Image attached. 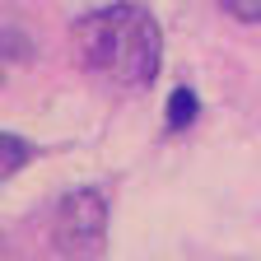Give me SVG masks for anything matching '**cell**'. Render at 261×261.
<instances>
[{"mask_svg": "<svg viewBox=\"0 0 261 261\" xmlns=\"http://www.w3.org/2000/svg\"><path fill=\"white\" fill-rule=\"evenodd\" d=\"M75 56L117 89H145L163 65V33L145 5H103L75 23Z\"/></svg>", "mask_w": 261, "mask_h": 261, "instance_id": "6da1fadb", "label": "cell"}, {"mask_svg": "<svg viewBox=\"0 0 261 261\" xmlns=\"http://www.w3.org/2000/svg\"><path fill=\"white\" fill-rule=\"evenodd\" d=\"M51 238H56V247L70 256V261L98 256V247H103V238H108V196L98 191V187L65 191L61 205H56Z\"/></svg>", "mask_w": 261, "mask_h": 261, "instance_id": "7a4b0ae2", "label": "cell"}, {"mask_svg": "<svg viewBox=\"0 0 261 261\" xmlns=\"http://www.w3.org/2000/svg\"><path fill=\"white\" fill-rule=\"evenodd\" d=\"M196 112H201V103H196V93L187 89V84H177L173 93H168V130H182V126H191L196 121Z\"/></svg>", "mask_w": 261, "mask_h": 261, "instance_id": "3957f363", "label": "cell"}, {"mask_svg": "<svg viewBox=\"0 0 261 261\" xmlns=\"http://www.w3.org/2000/svg\"><path fill=\"white\" fill-rule=\"evenodd\" d=\"M33 154H38V145H28L19 130H5V140H0V168H5V177H10V173H19Z\"/></svg>", "mask_w": 261, "mask_h": 261, "instance_id": "277c9868", "label": "cell"}, {"mask_svg": "<svg viewBox=\"0 0 261 261\" xmlns=\"http://www.w3.org/2000/svg\"><path fill=\"white\" fill-rule=\"evenodd\" d=\"M215 5L238 23H261V0H215Z\"/></svg>", "mask_w": 261, "mask_h": 261, "instance_id": "5b68a950", "label": "cell"}]
</instances>
